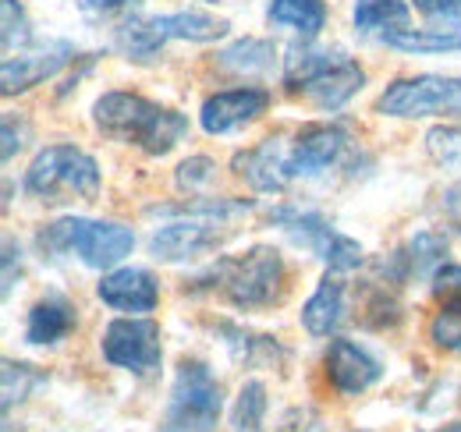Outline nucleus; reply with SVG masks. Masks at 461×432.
Here are the masks:
<instances>
[{
    "label": "nucleus",
    "mask_w": 461,
    "mask_h": 432,
    "mask_svg": "<svg viewBox=\"0 0 461 432\" xmlns=\"http://www.w3.org/2000/svg\"><path fill=\"white\" fill-rule=\"evenodd\" d=\"M252 202L245 199H188L185 206H160L153 213L167 216L149 234V256L157 263H188L217 245H224L234 227L249 216Z\"/></svg>",
    "instance_id": "nucleus-1"
},
{
    "label": "nucleus",
    "mask_w": 461,
    "mask_h": 432,
    "mask_svg": "<svg viewBox=\"0 0 461 432\" xmlns=\"http://www.w3.org/2000/svg\"><path fill=\"white\" fill-rule=\"evenodd\" d=\"M192 291H217L228 305L241 312L270 309L288 291V266L274 245H252L241 256L217 259L203 276L192 280Z\"/></svg>",
    "instance_id": "nucleus-2"
},
{
    "label": "nucleus",
    "mask_w": 461,
    "mask_h": 432,
    "mask_svg": "<svg viewBox=\"0 0 461 432\" xmlns=\"http://www.w3.org/2000/svg\"><path fill=\"white\" fill-rule=\"evenodd\" d=\"M96 128L121 146H135L149 157H167L188 135V117L171 107H160L135 93H104L93 104Z\"/></svg>",
    "instance_id": "nucleus-3"
},
{
    "label": "nucleus",
    "mask_w": 461,
    "mask_h": 432,
    "mask_svg": "<svg viewBox=\"0 0 461 432\" xmlns=\"http://www.w3.org/2000/svg\"><path fill=\"white\" fill-rule=\"evenodd\" d=\"M285 86L323 110H341L366 86V71L341 50L291 47L285 57Z\"/></svg>",
    "instance_id": "nucleus-4"
},
{
    "label": "nucleus",
    "mask_w": 461,
    "mask_h": 432,
    "mask_svg": "<svg viewBox=\"0 0 461 432\" xmlns=\"http://www.w3.org/2000/svg\"><path fill=\"white\" fill-rule=\"evenodd\" d=\"M40 252L47 256H78L93 270H111L135 248L131 227L114 220H86V216H64L58 223H47L36 234Z\"/></svg>",
    "instance_id": "nucleus-5"
},
{
    "label": "nucleus",
    "mask_w": 461,
    "mask_h": 432,
    "mask_svg": "<svg viewBox=\"0 0 461 432\" xmlns=\"http://www.w3.org/2000/svg\"><path fill=\"white\" fill-rule=\"evenodd\" d=\"M25 192L47 206L96 202L100 163L78 146H47L25 170Z\"/></svg>",
    "instance_id": "nucleus-6"
},
{
    "label": "nucleus",
    "mask_w": 461,
    "mask_h": 432,
    "mask_svg": "<svg viewBox=\"0 0 461 432\" xmlns=\"http://www.w3.org/2000/svg\"><path fill=\"white\" fill-rule=\"evenodd\" d=\"M224 411L221 379L199 358H181L174 369L171 397L157 432H217Z\"/></svg>",
    "instance_id": "nucleus-7"
},
{
    "label": "nucleus",
    "mask_w": 461,
    "mask_h": 432,
    "mask_svg": "<svg viewBox=\"0 0 461 432\" xmlns=\"http://www.w3.org/2000/svg\"><path fill=\"white\" fill-rule=\"evenodd\" d=\"M230 29L228 18L206 14V11H177V14H157V18H131L117 29V50L128 60L149 64L160 54L167 40H188V43H213L224 40Z\"/></svg>",
    "instance_id": "nucleus-8"
},
{
    "label": "nucleus",
    "mask_w": 461,
    "mask_h": 432,
    "mask_svg": "<svg viewBox=\"0 0 461 432\" xmlns=\"http://www.w3.org/2000/svg\"><path fill=\"white\" fill-rule=\"evenodd\" d=\"M270 223H277L298 248H305V252H312L320 263H327V270L351 273L362 266V248H358V241H351L341 230H334L323 216L312 213V210L277 206V210L270 213Z\"/></svg>",
    "instance_id": "nucleus-9"
},
{
    "label": "nucleus",
    "mask_w": 461,
    "mask_h": 432,
    "mask_svg": "<svg viewBox=\"0 0 461 432\" xmlns=\"http://www.w3.org/2000/svg\"><path fill=\"white\" fill-rule=\"evenodd\" d=\"M376 113L384 117H429V113H461V78L455 75H415L391 82Z\"/></svg>",
    "instance_id": "nucleus-10"
},
{
    "label": "nucleus",
    "mask_w": 461,
    "mask_h": 432,
    "mask_svg": "<svg viewBox=\"0 0 461 432\" xmlns=\"http://www.w3.org/2000/svg\"><path fill=\"white\" fill-rule=\"evenodd\" d=\"M100 351L114 369L149 376L153 369H160L164 337H160V326L149 320H114L100 337Z\"/></svg>",
    "instance_id": "nucleus-11"
},
{
    "label": "nucleus",
    "mask_w": 461,
    "mask_h": 432,
    "mask_svg": "<svg viewBox=\"0 0 461 432\" xmlns=\"http://www.w3.org/2000/svg\"><path fill=\"white\" fill-rule=\"evenodd\" d=\"M348 131L341 124H305L288 142L291 177H316L345 157Z\"/></svg>",
    "instance_id": "nucleus-12"
},
{
    "label": "nucleus",
    "mask_w": 461,
    "mask_h": 432,
    "mask_svg": "<svg viewBox=\"0 0 461 432\" xmlns=\"http://www.w3.org/2000/svg\"><path fill=\"white\" fill-rule=\"evenodd\" d=\"M71 60H75L71 43H43L18 57H4V96H18L43 86L47 78L60 75Z\"/></svg>",
    "instance_id": "nucleus-13"
},
{
    "label": "nucleus",
    "mask_w": 461,
    "mask_h": 432,
    "mask_svg": "<svg viewBox=\"0 0 461 432\" xmlns=\"http://www.w3.org/2000/svg\"><path fill=\"white\" fill-rule=\"evenodd\" d=\"M267 107H270L267 89L241 86V89H228V93H213L199 110V124L206 135H228L234 128L252 124L259 113H267Z\"/></svg>",
    "instance_id": "nucleus-14"
},
{
    "label": "nucleus",
    "mask_w": 461,
    "mask_h": 432,
    "mask_svg": "<svg viewBox=\"0 0 461 432\" xmlns=\"http://www.w3.org/2000/svg\"><path fill=\"white\" fill-rule=\"evenodd\" d=\"M323 369H327L330 386H334L338 393H345V397L366 393L376 379L384 376L380 362H376L366 347H358L355 340H345V337L330 340V347H327V355H323Z\"/></svg>",
    "instance_id": "nucleus-15"
},
{
    "label": "nucleus",
    "mask_w": 461,
    "mask_h": 432,
    "mask_svg": "<svg viewBox=\"0 0 461 432\" xmlns=\"http://www.w3.org/2000/svg\"><path fill=\"white\" fill-rule=\"evenodd\" d=\"M234 174L249 181L256 192H285L291 181L288 170V142L285 139H263L259 146L234 153Z\"/></svg>",
    "instance_id": "nucleus-16"
},
{
    "label": "nucleus",
    "mask_w": 461,
    "mask_h": 432,
    "mask_svg": "<svg viewBox=\"0 0 461 432\" xmlns=\"http://www.w3.org/2000/svg\"><path fill=\"white\" fill-rule=\"evenodd\" d=\"M100 302L111 305L117 312H153L160 305V284L153 280V273L139 270V266H121V270L104 273L100 287H96Z\"/></svg>",
    "instance_id": "nucleus-17"
},
{
    "label": "nucleus",
    "mask_w": 461,
    "mask_h": 432,
    "mask_svg": "<svg viewBox=\"0 0 461 432\" xmlns=\"http://www.w3.org/2000/svg\"><path fill=\"white\" fill-rule=\"evenodd\" d=\"M345 320H348L345 280H341V273L330 270L320 280V287L312 291V298L302 305V326H305V333H312V337H330V333L341 329Z\"/></svg>",
    "instance_id": "nucleus-18"
},
{
    "label": "nucleus",
    "mask_w": 461,
    "mask_h": 432,
    "mask_svg": "<svg viewBox=\"0 0 461 432\" xmlns=\"http://www.w3.org/2000/svg\"><path fill=\"white\" fill-rule=\"evenodd\" d=\"M444 256H447V241L444 234L437 230H419L404 248H398L391 256V270H394V284L411 280V276H429L444 266Z\"/></svg>",
    "instance_id": "nucleus-19"
},
{
    "label": "nucleus",
    "mask_w": 461,
    "mask_h": 432,
    "mask_svg": "<svg viewBox=\"0 0 461 432\" xmlns=\"http://www.w3.org/2000/svg\"><path fill=\"white\" fill-rule=\"evenodd\" d=\"M78 326V316H75V305L60 294H47L40 298L32 309H29V320H25V340L29 344H60L71 329Z\"/></svg>",
    "instance_id": "nucleus-20"
},
{
    "label": "nucleus",
    "mask_w": 461,
    "mask_h": 432,
    "mask_svg": "<svg viewBox=\"0 0 461 432\" xmlns=\"http://www.w3.org/2000/svg\"><path fill=\"white\" fill-rule=\"evenodd\" d=\"M217 333L224 337L230 358H234L238 365H249V369H277V365L288 358L285 347H281L274 337H267V333H252V329L234 326V323H221Z\"/></svg>",
    "instance_id": "nucleus-21"
},
{
    "label": "nucleus",
    "mask_w": 461,
    "mask_h": 432,
    "mask_svg": "<svg viewBox=\"0 0 461 432\" xmlns=\"http://www.w3.org/2000/svg\"><path fill=\"white\" fill-rule=\"evenodd\" d=\"M408 4L404 0H355L351 7V22H355V32L358 36H369V40H391L394 32L408 29Z\"/></svg>",
    "instance_id": "nucleus-22"
},
{
    "label": "nucleus",
    "mask_w": 461,
    "mask_h": 432,
    "mask_svg": "<svg viewBox=\"0 0 461 432\" xmlns=\"http://www.w3.org/2000/svg\"><path fill=\"white\" fill-rule=\"evenodd\" d=\"M270 25H281L298 32L302 40H316L327 25V4L323 0H270L267 7Z\"/></svg>",
    "instance_id": "nucleus-23"
},
{
    "label": "nucleus",
    "mask_w": 461,
    "mask_h": 432,
    "mask_svg": "<svg viewBox=\"0 0 461 432\" xmlns=\"http://www.w3.org/2000/svg\"><path fill=\"white\" fill-rule=\"evenodd\" d=\"M217 60L228 71H238V75H263V71H270L277 64V50L267 40H238V43H230L228 50H221Z\"/></svg>",
    "instance_id": "nucleus-24"
},
{
    "label": "nucleus",
    "mask_w": 461,
    "mask_h": 432,
    "mask_svg": "<svg viewBox=\"0 0 461 432\" xmlns=\"http://www.w3.org/2000/svg\"><path fill=\"white\" fill-rule=\"evenodd\" d=\"M387 47L404 50V54H447V50H461V32L451 29H402L387 40Z\"/></svg>",
    "instance_id": "nucleus-25"
},
{
    "label": "nucleus",
    "mask_w": 461,
    "mask_h": 432,
    "mask_svg": "<svg viewBox=\"0 0 461 432\" xmlns=\"http://www.w3.org/2000/svg\"><path fill=\"white\" fill-rule=\"evenodd\" d=\"M263 418H267V386L259 379H249L234 397L230 432H263Z\"/></svg>",
    "instance_id": "nucleus-26"
},
{
    "label": "nucleus",
    "mask_w": 461,
    "mask_h": 432,
    "mask_svg": "<svg viewBox=\"0 0 461 432\" xmlns=\"http://www.w3.org/2000/svg\"><path fill=\"white\" fill-rule=\"evenodd\" d=\"M40 382H47V376L36 369V365H25V362H4V411H11L14 404H22Z\"/></svg>",
    "instance_id": "nucleus-27"
},
{
    "label": "nucleus",
    "mask_w": 461,
    "mask_h": 432,
    "mask_svg": "<svg viewBox=\"0 0 461 432\" xmlns=\"http://www.w3.org/2000/svg\"><path fill=\"white\" fill-rule=\"evenodd\" d=\"M426 153L429 160L444 170L461 174V124H440L426 135Z\"/></svg>",
    "instance_id": "nucleus-28"
},
{
    "label": "nucleus",
    "mask_w": 461,
    "mask_h": 432,
    "mask_svg": "<svg viewBox=\"0 0 461 432\" xmlns=\"http://www.w3.org/2000/svg\"><path fill=\"white\" fill-rule=\"evenodd\" d=\"M0 11H4V54L11 57L32 40V29H29V14L18 0H0Z\"/></svg>",
    "instance_id": "nucleus-29"
},
{
    "label": "nucleus",
    "mask_w": 461,
    "mask_h": 432,
    "mask_svg": "<svg viewBox=\"0 0 461 432\" xmlns=\"http://www.w3.org/2000/svg\"><path fill=\"white\" fill-rule=\"evenodd\" d=\"M429 340L444 351H461V305H444L433 323H429Z\"/></svg>",
    "instance_id": "nucleus-30"
},
{
    "label": "nucleus",
    "mask_w": 461,
    "mask_h": 432,
    "mask_svg": "<svg viewBox=\"0 0 461 432\" xmlns=\"http://www.w3.org/2000/svg\"><path fill=\"white\" fill-rule=\"evenodd\" d=\"M213 174H217V163L210 160V157H188V160L177 166L174 181H177L181 192L195 195V192H203V188L213 181Z\"/></svg>",
    "instance_id": "nucleus-31"
},
{
    "label": "nucleus",
    "mask_w": 461,
    "mask_h": 432,
    "mask_svg": "<svg viewBox=\"0 0 461 432\" xmlns=\"http://www.w3.org/2000/svg\"><path fill=\"white\" fill-rule=\"evenodd\" d=\"M415 11L433 22L437 29H451V32H461V0H411Z\"/></svg>",
    "instance_id": "nucleus-32"
},
{
    "label": "nucleus",
    "mask_w": 461,
    "mask_h": 432,
    "mask_svg": "<svg viewBox=\"0 0 461 432\" xmlns=\"http://www.w3.org/2000/svg\"><path fill=\"white\" fill-rule=\"evenodd\" d=\"M433 294L444 305H461V266H440L433 273Z\"/></svg>",
    "instance_id": "nucleus-33"
},
{
    "label": "nucleus",
    "mask_w": 461,
    "mask_h": 432,
    "mask_svg": "<svg viewBox=\"0 0 461 432\" xmlns=\"http://www.w3.org/2000/svg\"><path fill=\"white\" fill-rule=\"evenodd\" d=\"M274 432H323V418L312 408H294L281 418V426Z\"/></svg>",
    "instance_id": "nucleus-34"
},
{
    "label": "nucleus",
    "mask_w": 461,
    "mask_h": 432,
    "mask_svg": "<svg viewBox=\"0 0 461 432\" xmlns=\"http://www.w3.org/2000/svg\"><path fill=\"white\" fill-rule=\"evenodd\" d=\"M25 139H29V124L14 113H4V163L25 146Z\"/></svg>",
    "instance_id": "nucleus-35"
},
{
    "label": "nucleus",
    "mask_w": 461,
    "mask_h": 432,
    "mask_svg": "<svg viewBox=\"0 0 461 432\" xmlns=\"http://www.w3.org/2000/svg\"><path fill=\"white\" fill-rule=\"evenodd\" d=\"M86 14H96V18H117V14H128L135 11L142 0H78Z\"/></svg>",
    "instance_id": "nucleus-36"
},
{
    "label": "nucleus",
    "mask_w": 461,
    "mask_h": 432,
    "mask_svg": "<svg viewBox=\"0 0 461 432\" xmlns=\"http://www.w3.org/2000/svg\"><path fill=\"white\" fill-rule=\"evenodd\" d=\"M14 256H22L14 248V241H4V298L14 291V266H22V259L14 263Z\"/></svg>",
    "instance_id": "nucleus-37"
},
{
    "label": "nucleus",
    "mask_w": 461,
    "mask_h": 432,
    "mask_svg": "<svg viewBox=\"0 0 461 432\" xmlns=\"http://www.w3.org/2000/svg\"><path fill=\"white\" fill-rule=\"evenodd\" d=\"M433 432H461V422H447V426H440V429Z\"/></svg>",
    "instance_id": "nucleus-38"
},
{
    "label": "nucleus",
    "mask_w": 461,
    "mask_h": 432,
    "mask_svg": "<svg viewBox=\"0 0 461 432\" xmlns=\"http://www.w3.org/2000/svg\"><path fill=\"white\" fill-rule=\"evenodd\" d=\"M210 4H217V0H210Z\"/></svg>",
    "instance_id": "nucleus-39"
}]
</instances>
